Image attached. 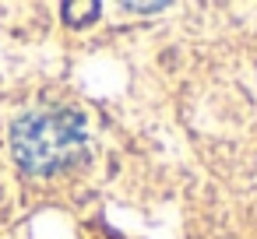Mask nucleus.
<instances>
[{"instance_id":"f257e3e1","label":"nucleus","mask_w":257,"mask_h":239,"mask_svg":"<svg viewBox=\"0 0 257 239\" xmlns=\"http://www.w3.org/2000/svg\"><path fill=\"white\" fill-rule=\"evenodd\" d=\"M11 148L25 172L50 176L85 151V120L74 109H36L15 123Z\"/></svg>"},{"instance_id":"f03ea898","label":"nucleus","mask_w":257,"mask_h":239,"mask_svg":"<svg viewBox=\"0 0 257 239\" xmlns=\"http://www.w3.org/2000/svg\"><path fill=\"white\" fill-rule=\"evenodd\" d=\"M60 15H64V22H71V25H85V22H95L99 4H95V0H85V4H64Z\"/></svg>"}]
</instances>
